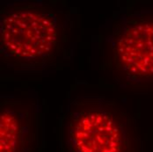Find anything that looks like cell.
Segmentation results:
<instances>
[{
	"instance_id": "1",
	"label": "cell",
	"mask_w": 153,
	"mask_h": 152,
	"mask_svg": "<svg viewBox=\"0 0 153 152\" xmlns=\"http://www.w3.org/2000/svg\"><path fill=\"white\" fill-rule=\"evenodd\" d=\"M66 138L69 152H140L132 117L116 102L101 97L71 103Z\"/></svg>"
},
{
	"instance_id": "2",
	"label": "cell",
	"mask_w": 153,
	"mask_h": 152,
	"mask_svg": "<svg viewBox=\"0 0 153 152\" xmlns=\"http://www.w3.org/2000/svg\"><path fill=\"white\" fill-rule=\"evenodd\" d=\"M0 45L4 59L18 66H40L53 60L62 38L56 16L39 5H21L4 11Z\"/></svg>"
},
{
	"instance_id": "3",
	"label": "cell",
	"mask_w": 153,
	"mask_h": 152,
	"mask_svg": "<svg viewBox=\"0 0 153 152\" xmlns=\"http://www.w3.org/2000/svg\"><path fill=\"white\" fill-rule=\"evenodd\" d=\"M116 72L132 82L153 81V18L128 20L112 47Z\"/></svg>"
},
{
	"instance_id": "4",
	"label": "cell",
	"mask_w": 153,
	"mask_h": 152,
	"mask_svg": "<svg viewBox=\"0 0 153 152\" xmlns=\"http://www.w3.org/2000/svg\"><path fill=\"white\" fill-rule=\"evenodd\" d=\"M38 110L27 98L6 99L0 109V152H38Z\"/></svg>"
}]
</instances>
